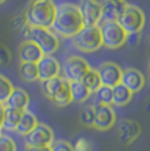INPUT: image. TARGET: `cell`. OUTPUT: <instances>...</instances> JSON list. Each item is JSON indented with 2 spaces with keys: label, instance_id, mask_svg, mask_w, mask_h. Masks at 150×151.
Instances as JSON below:
<instances>
[{
  "label": "cell",
  "instance_id": "6da1fadb",
  "mask_svg": "<svg viewBox=\"0 0 150 151\" xmlns=\"http://www.w3.org/2000/svg\"><path fill=\"white\" fill-rule=\"evenodd\" d=\"M84 28L79 7L73 3H62L57 5L56 17L51 30L63 38H73Z\"/></svg>",
  "mask_w": 150,
  "mask_h": 151
},
{
  "label": "cell",
  "instance_id": "7a4b0ae2",
  "mask_svg": "<svg viewBox=\"0 0 150 151\" xmlns=\"http://www.w3.org/2000/svg\"><path fill=\"white\" fill-rule=\"evenodd\" d=\"M57 5L53 0H30L25 9L29 27L51 29L56 17Z\"/></svg>",
  "mask_w": 150,
  "mask_h": 151
},
{
  "label": "cell",
  "instance_id": "3957f363",
  "mask_svg": "<svg viewBox=\"0 0 150 151\" xmlns=\"http://www.w3.org/2000/svg\"><path fill=\"white\" fill-rule=\"evenodd\" d=\"M75 49L82 53H94L103 46L99 27H84L76 36L71 38Z\"/></svg>",
  "mask_w": 150,
  "mask_h": 151
},
{
  "label": "cell",
  "instance_id": "277c9868",
  "mask_svg": "<svg viewBox=\"0 0 150 151\" xmlns=\"http://www.w3.org/2000/svg\"><path fill=\"white\" fill-rule=\"evenodd\" d=\"M100 33H102L103 46L111 50L123 47L128 41L129 34L121 28L117 21L113 22H100L99 24Z\"/></svg>",
  "mask_w": 150,
  "mask_h": 151
},
{
  "label": "cell",
  "instance_id": "5b68a950",
  "mask_svg": "<svg viewBox=\"0 0 150 151\" xmlns=\"http://www.w3.org/2000/svg\"><path fill=\"white\" fill-rule=\"evenodd\" d=\"M117 22L128 34H138L145 27V13L137 5L126 4Z\"/></svg>",
  "mask_w": 150,
  "mask_h": 151
},
{
  "label": "cell",
  "instance_id": "8992f818",
  "mask_svg": "<svg viewBox=\"0 0 150 151\" xmlns=\"http://www.w3.org/2000/svg\"><path fill=\"white\" fill-rule=\"evenodd\" d=\"M29 40L42 50L45 55H53L59 49L58 36L51 29L30 27Z\"/></svg>",
  "mask_w": 150,
  "mask_h": 151
},
{
  "label": "cell",
  "instance_id": "52a82bcc",
  "mask_svg": "<svg viewBox=\"0 0 150 151\" xmlns=\"http://www.w3.org/2000/svg\"><path fill=\"white\" fill-rule=\"evenodd\" d=\"M90 68V65L84 58L71 55V57L66 58L65 63H63V78L67 82H80Z\"/></svg>",
  "mask_w": 150,
  "mask_h": 151
},
{
  "label": "cell",
  "instance_id": "ba28073f",
  "mask_svg": "<svg viewBox=\"0 0 150 151\" xmlns=\"http://www.w3.org/2000/svg\"><path fill=\"white\" fill-rule=\"evenodd\" d=\"M24 142L27 147H45L51 146L54 142V133L50 126L46 124L38 122L36 127L24 137Z\"/></svg>",
  "mask_w": 150,
  "mask_h": 151
},
{
  "label": "cell",
  "instance_id": "9c48e42d",
  "mask_svg": "<svg viewBox=\"0 0 150 151\" xmlns=\"http://www.w3.org/2000/svg\"><path fill=\"white\" fill-rule=\"evenodd\" d=\"M78 7L84 27H99L102 21V3L97 0H80Z\"/></svg>",
  "mask_w": 150,
  "mask_h": 151
},
{
  "label": "cell",
  "instance_id": "30bf717a",
  "mask_svg": "<svg viewBox=\"0 0 150 151\" xmlns=\"http://www.w3.org/2000/svg\"><path fill=\"white\" fill-rule=\"evenodd\" d=\"M116 124V112L111 105H95V124L94 129L107 132Z\"/></svg>",
  "mask_w": 150,
  "mask_h": 151
},
{
  "label": "cell",
  "instance_id": "8fae6325",
  "mask_svg": "<svg viewBox=\"0 0 150 151\" xmlns=\"http://www.w3.org/2000/svg\"><path fill=\"white\" fill-rule=\"evenodd\" d=\"M100 80H102V86L107 87H116L117 84L121 83V76H123V68L120 67L117 63L113 62H104L99 66L97 68Z\"/></svg>",
  "mask_w": 150,
  "mask_h": 151
},
{
  "label": "cell",
  "instance_id": "7c38bea8",
  "mask_svg": "<svg viewBox=\"0 0 150 151\" xmlns=\"http://www.w3.org/2000/svg\"><path fill=\"white\" fill-rule=\"evenodd\" d=\"M142 127L141 125L131 118H124L119 125V139L124 146H129L141 135Z\"/></svg>",
  "mask_w": 150,
  "mask_h": 151
},
{
  "label": "cell",
  "instance_id": "4fadbf2b",
  "mask_svg": "<svg viewBox=\"0 0 150 151\" xmlns=\"http://www.w3.org/2000/svg\"><path fill=\"white\" fill-rule=\"evenodd\" d=\"M40 82L58 78L61 74V65L53 55H44L42 59L37 63Z\"/></svg>",
  "mask_w": 150,
  "mask_h": 151
},
{
  "label": "cell",
  "instance_id": "5bb4252c",
  "mask_svg": "<svg viewBox=\"0 0 150 151\" xmlns=\"http://www.w3.org/2000/svg\"><path fill=\"white\" fill-rule=\"evenodd\" d=\"M121 84H124L134 95L144 89V87H145V76L137 68L133 67L124 68L123 76H121Z\"/></svg>",
  "mask_w": 150,
  "mask_h": 151
},
{
  "label": "cell",
  "instance_id": "9a60e30c",
  "mask_svg": "<svg viewBox=\"0 0 150 151\" xmlns=\"http://www.w3.org/2000/svg\"><path fill=\"white\" fill-rule=\"evenodd\" d=\"M42 50L36 45L33 41L27 40L22 41L19 46V59L20 62L27 63H38L44 57Z\"/></svg>",
  "mask_w": 150,
  "mask_h": 151
},
{
  "label": "cell",
  "instance_id": "2e32d148",
  "mask_svg": "<svg viewBox=\"0 0 150 151\" xmlns=\"http://www.w3.org/2000/svg\"><path fill=\"white\" fill-rule=\"evenodd\" d=\"M30 103V97L28 95V92L22 88H19V87H15L12 91V93L9 95L8 100L5 101L4 105L7 108H13V109H19L21 112L24 110H28V105Z\"/></svg>",
  "mask_w": 150,
  "mask_h": 151
},
{
  "label": "cell",
  "instance_id": "e0dca14e",
  "mask_svg": "<svg viewBox=\"0 0 150 151\" xmlns=\"http://www.w3.org/2000/svg\"><path fill=\"white\" fill-rule=\"evenodd\" d=\"M125 5L126 4H119V3L111 1V0H105L104 3H102V21L100 22L117 21Z\"/></svg>",
  "mask_w": 150,
  "mask_h": 151
},
{
  "label": "cell",
  "instance_id": "ac0fdd59",
  "mask_svg": "<svg viewBox=\"0 0 150 151\" xmlns=\"http://www.w3.org/2000/svg\"><path fill=\"white\" fill-rule=\"evenodd\" d=\"M37 125H38V121H37L36 116L32 112H29V110H24L21 114V118H20V122L16 127V133L19 135L25 137L27 134H29Z\"/></svg>",
  "mask_w": 150,
  "mask_h": 151
},
{
  "label": "cell",
  "instance_id": "d6986e66",
  "mask_svg": "<svg viewBox=\"0 0 150 151\" xmlns=\"http://www.w3.org/2000/svg\"><path fill=\"white\" fill-rule=\"evenodd\" d=\"M66 79L62 76H58V78H54V79H49V80H44L41 82V89L44 92V95L49 100H53L54 96L59 92V89L62 88V86L65 84Z\"/></svg>",
  "mask_w": 150,
  "mask_h": 151
},
{
  "label": "cell",
  "instance_id": "ffe728a7",
  "mask_svg": "<svg viewBox=\"0 0 150 151\" xmlns=\"http://www.w3.org/2000/svg\"><path fill=\"white\" fill-rule=\"evenodd\" d=\"M70 91L71 97L74 103H86L91 97V91L84 86L82 82H70Z\"/></svg>",
  "mask_w": 150,
  "mask_h": 151
},
{
  "label": "cell",
  "instance_id": "44dd1931",
  "mask_svg": "<svg viewBox=\"0 0 150 151\" xmlns=\"http://www.w3.org/2000/svg\"><path fill=\"white\" fill-rule=\"evenodd\" d=\"M19 75L24 82H28V83H33V82L40 80L37 63L20 62L19 63Z\"/></svg>",
  "mask_w": 150,
  "mask_h": 151
},
{
  "label": "cell",
  "instance_id": "7402d4cb",
  "mask_svg": "<svg viewBox=\"0 0 150 151\" xmlns=\"http://www.w3.org/2000/svg\"><path fill=\"white\" fill-rule=\"evenodd\" d=\"M133 99V93L126 88L124 84H117L116 87H113V105L116 106H125Z\"/></svg>",
  "mask_w": 150,
  "mask_h": 151
},
{
  "label": "cell",
  "instance_id": "603a6c76",
  "mask_svg": "<svg viewBox=\"0 0 150 151\" xmlns=\"http://www.w3.org/2000/svg\"><path fill=\"white\" fill-rule=\"evenodd\" d=\"M21 114H22L21 110L5 106V114H4V121H3L1 129L9 130V132H16V127L20 122Z\"/></svg>",
  "mask_w": 150,
  "mask_h": 151
},
{
  "label": "cell",
  "instance_id": "cb8c5ba5",
  "mask_svg": "<svg viewBox=\"0 0 150 151\" xmlns=\"http://www.w3.org/2000/svg\"><path fill=\"white\" fill-rule=\"evenodd\" d=\"M80 82L90 89L91 93H95V92L102 87V80H100L99 72H97V70H95V68L88 70L87 74L83 76V79L80 80Z\"/></svg>",
  "mask_w": 150,
  "mask_h": 151
},
{
  "label": "cell",
  "instance_id": "d4e9b609",
  "mask_svg": "<svg viewBox=\"0 0 150 151\" xmlns=\"http://www.w3.org/2000/svg\"><path fill=\"white\" fill-rule=\"evenodd\" d=\"M94 95V105H112V103H113V88H111V87L102 86Z\"/></svg>",
  "mask_w": 150,
  "mask_h": 151
},
{
  "label": "cell",
  "instance_id": "484cf974",
  "mask_svg": "<svg viewBox=\"0 0 150 151\" xmlns=\"http://www.w3.org/2000/svg\"><path fill=\"white\" fill-rule=\"evenodd\" d=\"M79 121L84 127H94V124H95V105L94 104L83 108L79 116Z\"/></svg>",
  "mask_w": 150,
  "mask_h": 151
},
{
  "label": "cell",
  "instance_id": "4316f807",
  "mask_svg": "<svg viewBox=\"0 0 150 151\" xmlns=\"http://www.w3.org/2000/svg\"><path fill=\"white\" fill-rule=\"evenodd\" d=\"M13 84L11 83V80L8 78H5L4 75L0 74V103L5 104V101L8 100L9 95L13 91Z\"/></svg>",
  "mask_w": 150,
  "mask_h": 151
},
{
  "label": "cell",
  "instance_id": "83f0119b",
  "mask_svg": "<svg viewBox=\"0 0 150 151\" xmlns=\"http://www.w3.org/2000/svg\"><path fill=\"white\" fill-rule=\"evenodd\" d=\"M0 151H17L16 142L8 135H0Z\"/></svg>",
  "mask_w": 150,
  "mask_h": 151
},
{
  "label": "cell",
  "instance_id": "f1b7e54d",
  "mask_svg": "<svg viewBox=\"0 0 150 151\" xmlns=\"http://www.w3.org/2000/svg\"><path fill=\"white\" fill-rule=\"evenodd\" d=\"M50 149L51 151H74V146L65 139H58L51 143Z\"/></svg>",
  "mask_w": 150,
  "mask_h": 151
},
{
  "label": "cell",
  "instance_id": "f546056e",
  "mask_svg": "<svg viewBox=\"0 0 150 151\" xmlns=\"http://www.w3.org/2000/svg\"><path fill=\"white\" fill-rule=\"evenodd\" d=\"M74 151H94V143L87 138H79L74 145Z\"/></svg>",
  "mask_w": 150,
  "mask_h": 151
},
{
  "label": "cell",
  "instance_id": "4dcf8cb0",
  "mask_svg": "<svg viewBox=\"0 0 150 151\" xmlns=\"http://www.w3.org/2000/svg\"><path fill=\"white\" fill-rule=\"evenodd\" d=\"M12 55L11 51L4 43H0V66H8L11 63Z\"/></svg>",
  "mask_w": 150,
  "mask_h": 151
},
{
  "label": "cell",
  "instance_id": "1f68e13d",
  "mask_svg": "<svg viewBox=\"0 0 150 151\" xmlns=\"http://www.w3.org/2000/svg\"><path fill=\"white\" fill-rule=\"evenodd\" d=\"M25 151H51L50 146H45V147H27Z\"/></svg>",
  "mask_w": 150,
  "mask_h": 151
},
{
  "label": "cell",
  "instance_id": "d6a6232c",
  "mask_svg": "<svg viewBox=\"0 0 150 151\" xmlns=\"http://www.w3.org/2000/svg\"><path fill=\"white\" fill-rule=\"evenodd\" d=\"M4 114H5V105L3 103H0V126L3 125V121H4Z\"/></svg>",
  "mask_w": 150,
  "mask_h": 151
},
{
  "label": "cell",
  "instance_id": "836d02e7",
  "mask_svg": "<svg viewBox=\"0 0 150 151\" xmlns=\"http://www.w3.org/2000/svg\"><path fill=\"white\" fill-rule=\"evenodd\" d=\"M111 1L119 3V4H126V0H111Z\"/></svg>",
  "mask_w": 150,
  "mask_h": 151
},
{
  "label": "cell",
  "instance_id": "e575fe53",
  "mask_svg": "<svg viewBox=\"0 0 150 151\" xmlns=\"http://www.w3.org/2000/svg\"><path fill=\"white\" fill-rule=\"evenodd\" d=\"M146 112H148V113H150V101L148 103V105H146Z\"/></svg>",
  "mask_w": 150,
  "mask_h": 151
},
{
  "label": "cell",
  "instance_id": "d590c367",
  "mask_svg": "<svg viewBox=\"0 0 150 151\" xmlns=\"http://www.w3.org/2000/svg\"><path fill=\"white\" fill-rule=\"evenodd\" d=\"M5 1H7V0H0V5H1V4H4Z\"/></svg>",
  "mask_w": 150,
  "mask_h": 151
},
{
  "label": "cell",
  "instance_id": "8d00e7d4",
  "mask_svg": "<svg viewBox=\"0 0 150 151\" xmlns=\"http://www.w3.org/2000/svg\"><path fill=\"white\" fill-rule=\"evenodd\" d=\"M149 80H150V63H149Z\"/></svg>",
  "mask_w": 150,
  "mask_h": 151
},
{
  "label": "cell",
  "instance_id": "74e56055",
  "mask_svg": "<svg viewBox=\"0 0 150 151\" xmlns=\"http://www.w3.org/2000/svg\"><path fill=\"white\" fill-rule=\"evenodd\" d=\"M0 135H1V126H0Z\"/></svg>",
  "mask_w": 150,
  "mask_h": 151
}]
</instances>
